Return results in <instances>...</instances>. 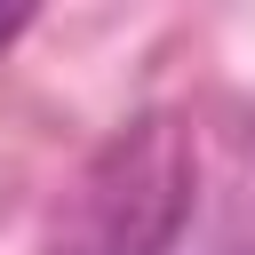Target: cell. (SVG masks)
<instances>
[{"instance_id": "7a4b0ae2", "label": "cell", "mask_w": 255, "mask_h": 255, "mask_svg": "<svg viewBox=\"0 0 255 255\" xmlns=\"http://www.w3.org/2000/svg\"><path fill=\"white\" fill-rule=\"evenodd\" d=\"M16 32H24V16H0V48H8V40H16Z\"/></svg>"}, {"instance_id": "6da1fadb", "label": "cell", "mask_w": 255, "mask_h": 255, "mask_svg": "<svg viewBox=\"0 0 255 255\" xmlns=\"http://www.w3.org/2000/svg\"><path fill=\"white\" fill-rule=\"evenodd\" d=\"M191 191H199V151L183 120L143 112L88 151L40 255H175L191 223Z\"/></svg>"}]
</instances>
